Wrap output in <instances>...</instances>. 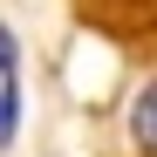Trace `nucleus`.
<instances>
[{
  "label": "nucleus",
  "mask_w": 157,
  "mask_h": 157,
  "mask_svg": "<svg viewBox=\"0 0 157 157\" xmlns=\"http://www.w3.org/2000/svg\"><path fill=\"white\" fill-rule=\"evenodd\" d=\"M130 144H137L144 157H157V75L130 96Z\"/></svg>",
  "instance_id": "f257e3e1"
}]
</instances>
